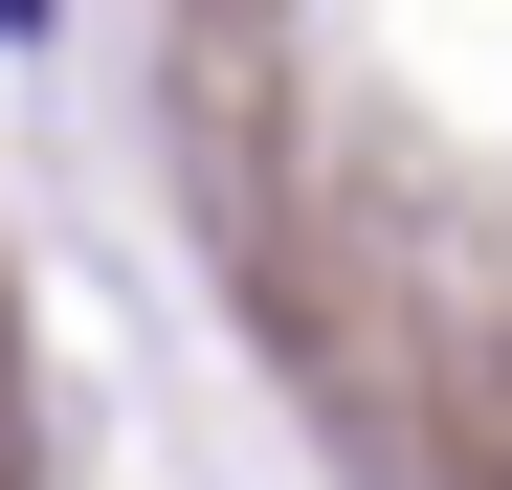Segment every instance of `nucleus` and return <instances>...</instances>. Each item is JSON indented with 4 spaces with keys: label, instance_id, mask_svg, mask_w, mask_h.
Listing matches in <instances>:
<instances>
[{
    "label": "nucleus",
    "instance_id": "obj_1",
    "mask_svg": "<svg viewBox=\"0 0 512 490\" xmlns=\"http://www.w3.org/2000/svg\"><path fill=\"white\" fill-rule=\"evenodd\" d=\"M0 23H45V0H0Z\"/></svg>",
    "mask_w": 512,
    "mask_h": 490
}]
</instances>
